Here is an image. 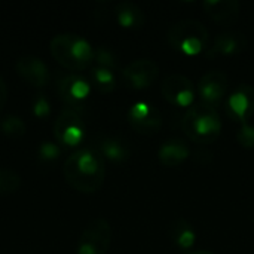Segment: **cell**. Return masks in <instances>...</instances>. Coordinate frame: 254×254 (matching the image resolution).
<instances>
[{
	"mask_svg": "<svg viewBox=\"0 0 254 254\" xmlns=\"http://www.w3.org/2000/svg\"><path fill=\"white\" fill-rule=\"evenodd\" d=\"M161 92L164 98L177 107H192L195 104L196 86L193 82L180 73H171L165 76L161 83Z\"/></svg>",
	"mask_w": 254,
	"mask_h": 254,
	"instance_id": "ba28073f",
	"label": "cell"
},
{
	"mask_svg": "<svg viewBox=\"0 0 254 254\" xmlns=\"http://www.w3.org/2000/svg\"><path fill=\"white\" fill-rule=\"evenodd\" d=\"M16 73L33 88L42 89L49 83V68L37 55H24L16 61Z\"/></svg>",
	"mask_w": 254,
	"mask_h": 254,
	"instance_id": "7c38bea8",
	"label": "cell"
},
{
	"mask_svg": "<svg viewBox=\"0 0 254 254\" xmlns=\"http://www.w3.org/2000/svg\"><path fill=\"white\" fill-rule=\"evenodd\" d=\"M182 129L190 141L210 144L222 134V119L217 109L198 103L186 110L182 119Z\"/></svg>",
	"mask_w": 254,
	"mask_h": 254,
	"instance_id": "3957f363",
	"label": "cell"
},
{
	"mask_svg": "<svg viewBox=\"0 0 254 254\" xmlns=\"http://www.w3.org/2000/svg\"><path fill=\"white\" fill-rule=\"evenodd\" d=\"M247 48V37L244 33L237 30L222 31L216 36L213 45L205 52L208 58L214 57H225V55H235L243 52Z\"/></svg>",
	"mask_w": 254,
	"mask_h": 254,
	"instance_id": "5bb4252c",
	"label": "cell"
},
{
	"mask_svg": "<svg viewBox=\"0 0 254 254\" xmlns=\"http://www.w3.org/2000/svg\"><path fill=\"white\" fill-rule=\"evenodd\" d=\"M85 122L79 112L73 109H63L54 122L55 141L65 147H74L85 138Z\"/></svg>",
	"mask_w": 254,
	"mask_h": 254,
	"instance_id": "52a82bcc",
	"label": "cell"
},
{
	"mask_svg": "<svg viewBox=\"0 0 254 254\" xmlns=\"http://www.w3.org/2000/svg\"><path fill=\"white\" fill-rule=\"evenodd\" d=\"M49 51L54 60L73 73L86 70L94 63V48L80 34L60 33L49 42Z\"/></svg>",
	"mask_w": 254,
	"mask_h": 254,
	"instance_id": "7a4b0ae2",
	"label": "cell"
},
{
	"mask_svg": "<svg viewBox=\"0 0 254 254\" xmlns=\"http://www.w3.org/2000/svg\"><path fill=\"white\" fill-rule=\"evenodd\" d=\"M168 43L185 55H198L208 51L210 33L198 19H180L168 28Z\"/></svg>",
	"mask_w": 254,
	"mask_h": 254,
	"instance_id": "277c9868",
	"label": "cell"
},
{
	"mask_svg": "<svg viewBox=\"0 0 254 254\" xmlns=\"http://www.w3.org/2000/svg\"><path fill=\"white\" fill-rule=\"evenodd\" d=\"M237 140L238 143L246 147V149H253L254 147V125L250 122L240 124V129L237 132Z\"/></svg>",
	"mask_w": 254,
	"mask_h": 254,
	"instance_id": "484cf974",
	"label": "cell"
},
{
	"mask_svg": "<svg viewBox=\"0 0 254 254\" xmlns=\"http://www.w3.org/2000/svg\"><path fill=\"white\" fill-rule=\"evenodd\" d=\"M94 63H95V65L112 70V71H115L119 67V60H118L116 54L107 46L94 48Z\"/></svg>",
	"mask_w": 254,
	"mask_h": 254,
	"instance_id": "603a6c76",
	"label": "cell"
},
{
	"mask_svg": "<svg viewBox=\"0 0 254 254\" xmlns=\"http://www.w3.org/2000/svg\"><path fill=\"white\" fill-rule=\"evenodd\" d=\"M159 76V65L149 58L134 60L122 70V77L127 86L132 89H146L155 83Z\"/></svg>",
	"mask_w": 254,
	"mask_h": 254,
	"instance_id": "8fae6325",
	"label": "cell"
},
{
	"mask_svg": "<svg viewBox=\"0 0 254 254\" xmlns=\"http://www.w3.org/2000/svg\"><path fill=\"white\" fill-rule=\"evenodd\" d=\"M61 147L57 141H42V144L37 149V159L43 165H52L60 159Z\"/></svg>",
	"mask_w": 254,
	"mask_h": 254,
	"instance_id": "cb8c5ba5",
	"label": "cell"
},
{
	"mask_svg": "<svg viewBox=\"0 0 254 254\" xmlns=\"http://www.w3.org/2000/svg\"><path fill=\"white\" fill-rule=\"evenodd\" d=\"M31 112L36 118L39 119H45L49 116L51 113V103L49 100L46 98L45 94L39 92L34 98H33V103H31Z\"/></svg>",
	"mask_w": 254,
	"mask_h": 254,
	"instance_id": "d4e9b609",
	"label": "cell"
},
{
	"mask_svg": "<svg viewBox=\"0 0 254 254\" xmlns=\"http://www.w3.org/2000/svg\"><path fill=\"white\" fill-rule=\"evenodd\" d=\"M228 88H229V80L226 73L220 70H211L199 79L196 85V92L202 104L217 109L223 101Z\"/></svg>",
	"mask_w": 254,
	"mask_h": 254,
	"instance_id": "30bf717a",
	"label": "cell"
},
{
	"mask_svg": "<svg viewBox=\"0 0 254 254\" xmlns=\"http://www.w3.org/2000/svg\"><path fill=\"white\" fill-rule=\"evenodd\" d=\"M21 186V177L10 168L0 167V195H12Z\"/></svg>",
	"mask_w": 254,
	"mask_h": 254,
	"instance_id": "7402d4cb",
	"label": "cell"
},
{
	"mask_svg": "<svg viewBox=\"0 0 254 254\" xmlns=\"http://www.w3.org/2000/svg\"><path fill=\"white\" fill-rule=\"evenodd\" d=\"M228 112L240 124L250 121L254 113V88L249 83L238 85L228 98Z\"/></svg>",
	"mask_w": 254,
	"mask_h": 254,
	"instance_id": "4fadbf2b",
	"label": "cell"
},
{
	"mask_svg": "<svg viewBox=\"0 0 254 254\" xmlns=\"http://www.w3.org/2000/svg\"><path fill=\"white\" fill-rule=\"evenodd\" d=\"M27 125L16 115H4L0 118V132L9 138H19L25 134Z\"/></svg>",
	"mask_w": 254,
	"mask_h": 254,
	"instance_id": "44dd1931",
	"label": "cell"
},
{
	"mask_svg": "<svg viewBox=\"0 0 254 254\" xmlns=\"http://www.w3.org/2000/svg\"><path fill=\"white\" fill-rule=\"evenodd\" d=\"M63 174L65 182L77 192L94 193L104 183L106 162L95 149H77L64 161Z\"/></svg>",
	"mask_w": 254,
	"mask_h": 254,
	"instance_id": "6da1fadb",
	"label": "cell"
},
{
	"mask_svg": "<svg viewBox=\"0 0 254 254\" xmlns=\"http://www.w3.org/2000/svg\"><path fill=\"white\" fill-rule=\"evenodd\" d=\"M128 122L137 132L144 134V135H152L161 129L162 115L153 104H150L149 101L140 100V101H135L129 107Z\"/></svg>",
	"mask_w": 254,
	"mask_h": 254,
	"instance_id": "9c48e42d",
	"label": "cell"
},
{
	"mask_svg": "<svg viewBox=\"0 0 254 254\" xmlns=\"http://www.w3.org/2000/svg\"><path fill=\"white\" fill-rule=\"evenodd\" d=\"M6 101H7V83L0 76V112L6 106Z\"/></svg>",
	"mask_w": 254,
	"mask_h": 254,
	"instance_id": "4316f807",
	"label": "cell"
},
{
	"mask_svg": "<svg viewBox=\"0 0 254 254\" xmlns=\"http://www.w3.org/2000/svg\"><path fill=\"white\" fill-rule=\"evenodd\" d=\"M113 12H115L118 24L124 28L137 30V28H141L146 22V15L143 9L131 0H122L116 3Z\"/></svg>",
	"mask_w": 254,
	"mask_h": 254,
	"instance_id": "2e32d148",
	"label": "cell"
},
{
	"mask_svg": "<svg viewBox=\"0 0 254 254\" xmlns=\"http://www.w3.org/2000/svg\"><path fill=\"white\" fill-rule=\"evenodd\" d=\"M189 155H190L189 146L180 138H171L164 141L158 150L159 162L168 168L179 167L189 158Z\"/></svg>",
	"mask_w": 254,
	"mask_h": 254,
	"instance_id": "e0dca14e",
	"label": "cell"
},
{
	"mask_svg": "<svg viewBox=\"0 0 254 254\" xmlns=\"http://www.w3.org/2000/svg\"><path fill=\"white\" fill-rule=\"evenodd\" d=\"M112 226L106 219H92L80 234L77 254H107L112 244Z\"/></svg>",
	"mask_w": 254,
	"mask_h": 254,
	"instance_id": "5b68a950",
	"label": "cell"
},
{
	"mask_svg": "<svg viewBox=\"0 0 254 254\" xmlns=\"http://www.w3.org/2000/svg\"><path fill=\"white\" fill-rule=\"evenodd\" d=\"M202 7L214 22L220 25H231L238 19L241 4L237 0H205Z\"/></svg>",
	"mask_w": 254,
	"mask_h": 254,
	"instance_id": "9a60e30c",
	"label": "cell"
},
{
	"mask_svg": "<svg viewBox=\"0 0 254 254\" xmlns=\"http://www.w3.org/2000/svg\"><path fill=\"white\" fill-rule=\"evenodd\" d=\"M91 85L95 86L103 94H110L116 88V76L115 71L94 65L91 68Z\"/></svg>",
	"mask_w": 254,
	"mask_h": 254,
	"instance_id": "ffe728a7",
	"label": "cell"
},
{
	"mask_svg": "<svg viewBox=\"0 0 254 254\" xmlns=\"http://www.w3.org/2000/svg\"><path fill=\"white\" fill-rule=\"evenodd\" d=\"M57 91L63 103L76 112H80L91 95L92 85L91 82L79 73L63 74L57 82Z\"/></svg>",
	"mask_w": 254,
	"mask_h": 254,
	"instance_id": "8992f818",
	"label": "cell"
},
{
	"mask_svg": "<svg viewBox=\"0 0 254 254\" xmlns=\"http://www.w3.org/2000/svg\"><path fill=\"white\" fill-rule=\"evenodd\" d=\"M98 152L104 159H109L112 162L121 164L129 159L131 156V149L128 144L119 138V137H103L98 141Z\"/></svg>",
	"mask_w": 254,
	"mask_h": 254,
	"instance_id": "d6986e66",
	"label": "cell"
},
{
	"mask_svg": "<svg viewBox=\"0 0 254 254\" xmlns=\"http://www.w3.org/2000/svg\"><path fill=\"white\" fill-rule=\"evenodd\" d=\"M188 254H216L210 250H195V252H189Z\"/></svg>",
	"mask_w": 254,
	"mask_h": 254,
	"instance_id": "83f0119b",
	"label": "cell"
},
{
	"mask_svg": "<svg viewBox=\"0 0 254 254\" xmlns=\"http://www.w3.org/2000/svg\"><path fill=\"white\" fill-rule=\"evenodd\" d=\"M171 241L185 252H189L193 249L196 243V231L192 223H189L186 219H177L170 225L168 229Z\"/></svg>",
	"mask_w": 254,
	"mask_h": 254,
	"instance_id": "ac0fdd59",
	"label": "cell"
}]
</instances>
